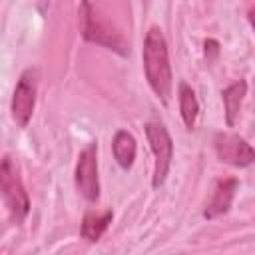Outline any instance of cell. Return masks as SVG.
<instances>
[{"label": "cell", "instance_id": "cell-1", "mask_svg": "<svg viewBox=\"0 0 255 255\" xmlns=\"http://www.w3.org/2000/svg\"><path fill=\"white\" fill-rule=\"evenodd\" d=\"M143 70H145V80L153 94L167 104L171 96V84H173V74H171V64H169V50L163 32L157 26H151L145 32L143 40Z\"/></svg>", "mask_w": 255, "mask_h": 255}, {"label": "cell", "instance_id": "cell-2", "mask_svg": "<svg viewBox=\"0 0 255 255\" xmlns=\"http://www.w3.org/2000/svg\"><path fill=\"white\" fill-rule=\"evenodd\" d=\"M78 16H80V30H82L84 40L106 46V48H110L122 56H126L129 52V44L126 42V38L118 30H114L108 22H104L96 16L90 0H82Z\"/></svg>", "mask_w": 255, "mask_h": 255}, {"label": "cell", "instance_id": "cell-3", "mask_svg": "<svg viewBox=\"0 0 255 255\" xmlns=\"http://www.w3.org/2000/svg\"><path fill=\"white\" fill-rule=\"evenodd\" d=\"M0 187L6 201V207L16 223H22L30 213V197L20 177L18 165L10 155H4L0 165Z\"/></svg>", "mask_w": 255, "mask_h": 255}, {"label": "cell", "instance_id": "cell-4", "mask_svg": "<svg viewBox=\"0 0 255 255\" xmlns=\"http://www.w3.org/2000/svg\"><path fill=\"white\" fill-rule=\"evenodd\" d=\"M145 129V137L149 141V147L153 151V157H155V165H153V179H151V185L153 189L161 187L167 173H169V167H171V159H173V139L167 131V128L159 122H147L143 126Z\"/></svg>", "mask_w": 255, "mask_h": 255}, {"label": "cell", "instance_id": "cell-5", "mask_svg": "<svg viewBox=\"0 0 255 255\" xmlns=\"http://www.w3.org/2000/svg\"><path fill=\"white\" fill-rule=\"evenodd\" d=\"M36 94H38V70L26 68L16 82L12 104H10V112L18 128L28 126L34 114V108H36Z\"/></svg>", "mask_w": 255, "mask_h": 255}, {"label": "cell", "instance_id": "cell-6", "mask_svg": "<svg viewBox=\"0 0 255 255\" xmlns=\"http://www.w3.org/2000/svg\"><path fill=\"white\" fill-rule=\"evenodd\" d=\"M76 187L80 195L88 201L100 199V177H98V143L92 141L78 155L76 163Z\"/></svg>", "mask_w": 255, "mask_h": 255}, {"label": "cell", "instance_id": "cell-7", "mask_svg": "<svg viewBox=\"0 0 255 255\" xmlns=\"http://www.w3.org/2000/svg\"><path fill=\"white\" fill-rule=\"evenodd\" d=\"M213 145L217 157L223 163H229L233 167H249L251 163H255V149L245 137L237 133L219 131L213 137Z\"/></svg>", "mask_w": 255, "mask_h": 255}, {"label": "cell", "instance_id": "cell-8", "mask_svg": "<svg viewBox=\"0 0 255 255\" xmlns=\"http://www.w3.org/2000/svg\"><path fill=\"white\" fill-rule=\"evenodd\" d=\"M239 187V181L235 177H227V179H221L217 185H215V191L203 211V217L205 219H215L223 213L229 211L231 203H233V197H235V191Z\"/></svg>", "mask_w": 255, "mask_h": 255}, {"label": "cell", "instance_id": "cell-9", "mask_svg": "<svg viewBox=\"0 0 255 255\" xmlns=\"http://www.w3.org/2000/svg\"><path fill=\"white\" fill-rule=\"evenodd\" d=\"M245 96H247V82L245 80H237L221 92V100H223V108H225V124L229 128L235 126Z\"/></svg>", "mask_w": 255, "mask_h": 255}, {"label": "cell", "instance_id": "cell-10", "mask_svg": "<svg viewBox=\"0 0 255 255\" xmlns=\"http://www.w3.org/2000/svg\"><path fill=\"white\" fill-rule=\"evenodd\" d=\"M112 151H114V157H116V161L120 163V167L129 169V167L133 165L135 151H137L135 137H133L129 131H126V129L116 131V135H114V139H112Z\"/></svg>", "mask_w": 255, "mask_h": 255}, {"label": "cell", "instance_id": "cell-11", "mask_svg": "<svg viewBox=\"0 0 255 255\" xmlns=\"http://www.w3.org/2000/svg\"><path fill=\"white\" fill-rule=\"evenodd\" d=\"M114 219V211L112 209H106L102 213H86L84 219H82V237L88 239V241H98L106 229L110 227Z\"/></svg>", "mask_w": 255, "mask_h": 255}, {"label": "cell", "instance_id": "cell-12", "mask_svg": "<svg viewBox=\"0 0 255 255\" xmlns=\"http://www.w3.org/2000/svg\"><path fill=\"white\" fill-rule=\"evenodd\" d=\"M179 112H181L185 128L193 129L195 122H197V116H199V102L195 98V92L185 82L179 84Z\"/></svg>", "mask_w": 255, "mask_h": 255}, {"label": "cell", "instance_id": "cell-13", "mask_svg": "<svg viewBox=\"0 0 255 255\" xmlns=\"http://www.w3.org/2000/svg\"><path fill=\"white\" fill-rule=\"evenodd\" d=\"M203 46H205V56H207V60H213V58L219 56V42H217V40L209 38V40H205Z\"/></svg>", "mask_w": 255, "mask_h": 255}, {"label": "cell", "instance_id": "cell-14", "mask_svg": "<svg viewBox=\"0 0 255 255\" xmlns=\"http://www.w3.org/2000/svg\"><path fill=\"white\" fill-rule=\"evenodd\" d=\"M247 18H249V24H251V28H253V32H255V6H253V8L249 10Z\"/></svg>", "mask_w": 255, "mask_h": 255}, {"label": "cell", "instance_id": "cell-15", "mask_svg": "<svg viewBox=\"0 0 255 255\" xmlns=\"http://www.w3.org/2000/svg\"><path fill=\"white\" fill-rule=\"evenodd\" d=\"M48 2L50 0H36V4H38V10L44 14V10H46V6H48Z\"/></svg>", "mask_w": 255, "mask_h": 255}]
</instances>
